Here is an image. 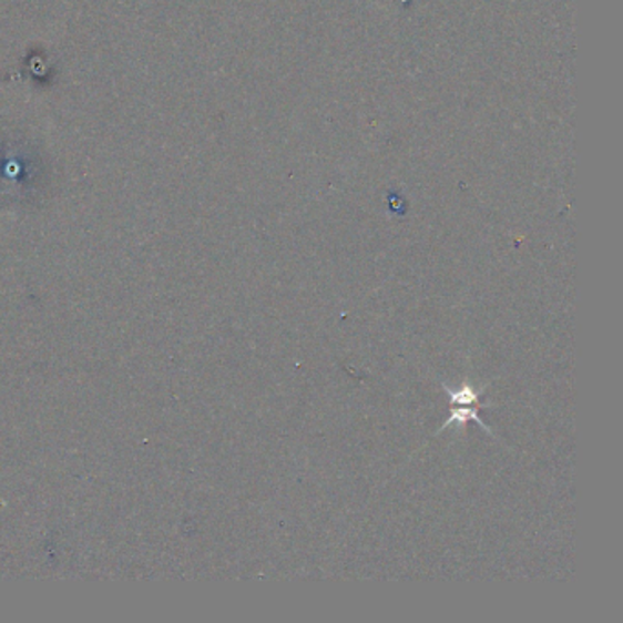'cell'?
Listing matches in <instances>:
<instances>
[{"mask_svg": "<svg viewBox=\"0 0 623 623\" xmlns=\"http://www.w3.org/2000/svg\"><path fill=\"white\" fill-rule=\"evenodd\" d=\"M447 394L450 395V399H452L453 405L462 406L473 405L479 397L478 391L467 385L461 386L458 391H452L450 388H447Z\"/></svg>", "mask_w": 623, "mask_h": 623, "instance_id": "cell-1", "label": "cell"}]
</instances>
